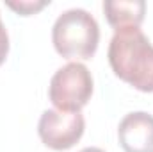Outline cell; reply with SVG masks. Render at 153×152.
Here are the masks:
<instances>
[{
  "mask_svg": "<svg viewBox=\"0 0 153 152\" xmlns=\"http://www.w3.org/2000/svg\"><path fill=\"white\" fill-rule=\"evenodd\" d=\"M107 57L116 77L143 93H153V45L139 27L114 31Z\"/></svg>",
  "mask_w": 153,
  "mask_h": 152,
  "instance_id": "6da1fadb",
  "label": "cell"
},
{
  "mask_svg": "<svg viewBox=\"0 0 153 152\" xmlns=\"http://www.w3.org/2000/svg\"><path fill=\"white\" fill-rule=\"evenodd\" d=\"M52 43L66 59H91L98 50L100 25L85 9H68L57 16L52 27Z\"/></svg>",
  "mask_w": 153,
  "mask_h": 152,
  "instance_id": "7a4b0ae2",
  "label": "cell"
},
{
  "mask_svg": "<svg viewBox=\"0 0 153 152\" xmlns=\"http://www.w3.org/2000/svg\"><path fill=\"white\" fill-rule=\"evenodd\" d=\"M93 75L89 68L82 63H68L59 68L48 86L50 102L66 113H80L84 106L91 100L93 95Z\"/></svg>",
  "mask_w": 153,
  "mask_h": 152,
  "instance_id": "3957f363",
  "label": "cell"
},
{
  "mask_svg": "<svg viewBox=\"0 0 153 152\" xmlns=\"http://www.w3.org/2000/svg\"><path fill=\"white\" fill-rule=\"evenodd\" d=\"M85 131L82 113H66L59 109L43 111L38 123L41 141L52 150H68L80 141Z\"/></svg>",
  "mask_w": 153,
  "mask_h": 152,
  "instance_id": "277c9868",
  "label": "cell"
},
{
  "mask_svg": "<svg viewBox=\"0 0 153 152\" xmlns=\"http://www.w3.org/2000/svg\"><path fill=\"white\" fill-rule=\"evenodd\" d=\"M117 140L125 152H153V114L134 111L117 127Z\"/></svg>",
  "mask_w": 153,
  "mask_h": 152,
  "instance_id": "5b68a950",
  "label": "cell"
},
{
  "mask_svg": "<svg viewBox=\"0 0 153 152\" xmlns=\"http://www.w3.org/2000/svg\"><path fill=\"white\" fill-rule=\"evenodd\" d=\"M103 13L107 22L117 29L139 27L144 22L146 2L144 0H107L103 2Z\"/></svg>",
  "mask_w": 153,
  "mask_h": 152,
  "instance_id": "8992f818",
  "label": "cell"
},
{
  "mask_svg": "<svg viewBox=\"0 0 153 152\" xmlns=\"http://www.w3.org/2000/svg\"><path fill=\"white\" fill-rule=\"evenodd\" d=\"M50 4V0H20V2H7V5L14 11V13H18V14H22V16H30V14H36L39 13L43 7H46Z\"/></svg>",
  "mask_w": 153,
  "mask_h": 152,
  "instance_id": "52a82bcc",
  "label": "cell"
},
{
  "mask_svg": "<svg viewBox=\"0 0 153 152\" xmlns=\"http://www.w3.org/2000/svg\"><path fill=\"white\" fill-rule=\"evenodd\" d=\"M7 54H9V34H7V29L0 18V66L4 65Z\"/></svg>",
  "mask_w": 153,
  "mask_h": 152,
  "instance_id": "ba28073f",
  "label": "cell"
},
{
  "mask_svg": "<svg viewBox=\"0 0 153 152\" xmlns=\"http://www.w3.org/2000/svg\"><path fill=\"white\" fill-rule=\"evenodd\" d=\"M80 152H105V150H102L98 147H85V149H82Z\"/></svg>",
  "mask_w": 153,
  "mask_h": 152,
  "instance_id": "9c48e42d",
  "label": "cell"
}]
</instances>
